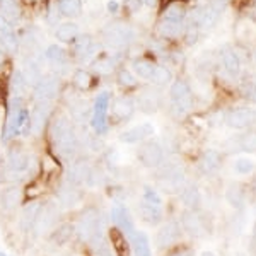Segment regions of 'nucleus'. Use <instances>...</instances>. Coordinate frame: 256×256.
Returning <instances> with one entry per match:
<instances>
[{"label":"nucleus","mask_w":256,"mask_h":256,"mask_svg":"<svg viewBox=\"0 0 256 256\" xmlns=\"http://www.w3.org/2000/svg\"><path fill=\"white\" fill-rule=\"evenodd\" d=\"M48 138L50 146L53 148V154L64 160L65 164L72 162L74 159L80 156L82 142L77 135L74 122L65 114H58V116L50 120Z\"/></svg>","instance_id":"obj_1"},{"label":"nucleus","mask_w":256,"mask_h":256,"mask_svg":"<svg viewBox=\"0 0 256 256\" xmlns=\"http://www.w3.org/2000/svg\"><path fill=\"white\" fill-rule=\"evenodd\" d=\"M38 171V159L20 146L9 147L0 162V184H22Z\"/></svg>","instance_id":"obj_2"},{"label":"nucleus","mask_w":256,"mask_h":256,"mask_svg":"<svg viewBox=\"0 0 256 256\" xmlns=\"http://www.w3.org/2000/svg\"><path fill=\"white\" fill-rule=\"evenodd\" d=\"M74 226H76L77 241L82 244H89V241L98 230H106L110 227L106 224V216H102L101 210L94 205H86L79 212Z\"/></svg>","instance_id":"obj_3"},{"label":"nucleus","mask_w":256,"mask_h":256,"mask_svg":"<svg viewBox=\"0 0 256 256\" xmlns=\"http://www.w3.org/2000/svg\"><path fill=\"white\" fill-rule=\"evenodd\" d=\"M159 188L164 193H178L186 186V176H184V168L178 160H164L162 166L159 168L156 174Z\"/></svg>","instance_id":"obj_4"},{"label":"nucleus","mask_w":256,"mask_h":256,"mask_svg":"<svg viewBox=\"0 0 256 256\" xmlns=\"http://www.w3.org/2000/svg\"><path fill=\"white\" fill-rule=\"evenodd\" d=\"M110 106H111L110 90H102V92H99L96 96V99H94V102H92L89 125H90V128H92L94 135H98V137L106 135L110 130V122H108Z\"/></svg>","instance_id":"obj_5"},{"label":"nucleus","mask_w":256,"mask_h":256,"mask_svg":"<svg viewBox=\"0 0 256 256\" xmlns=\"http://www.w3.org/2000/svg\"><path fill=\"white\" fill-rule=\"evenodd\" d=\"M169 99H171V110L176 116H184V114L192 111V89L184 80L178 79L172 82L171 89H169Z\"/></svg>","instance_id":"obj_6"},{"label":"nucleus","mask_w":256,"mask_h":256,"mask_svg":"<svg viewBox=\"0 0 256 256\" xmlns=\"http://www.w3.org/2000/svg\"><path fill=\"white\" fill-rule=\"evenodd\" d=\"M92 168H94L92 160L80 154L77 159H74L72 162L67 164V171H65V174H64V181L76 188H84Z\"/></svg>","instance_id":"obj_7"},{"label":"nucleus","mask_w":256,"mask_h":256,"mask_svg":"<svg viewBox=\"0 0 256 256\" xmlns=\"http://www.w3.org/2000/svg\"><path fill=\"white\" fill-rule=\"evenodd\" d=\"M22 108H24L22 96H10L9 102H7V116H6V123H4L2 137H0L4 146H9L10 142H14L19 137L18 114Z\"/></svg>","instance_id":"obj_8"},{"label":"nucleus","mask_w":256,"mask_h":256,"mask_svg":"<svg viewBox=\"0 0 256 256\" xmlns=\"http://www.w3.org/2000/svg\"><path fill=\"white\" fill-rule=\"evenodd\" d=\"M60 214H62V208L58 207V204H56L55 200L44 202L43 210H41V214L38 217V222H36L34 229H32L34 236L36 238H41V236L48 238V234L60 224V222H58L60 220Z\"/></svg>","instance_id":"obj_9"},{"label":"nucleus","mask_w":256,"mask_h":256,"mask_svg":"<svg viewBox=\"0 0 256 256\" xmlns=\"http://www.w3.org/2000/svg\"><path fill=\"white\" fill-rule=\"evenodd\" d=\"M102 36H104V44L108 48L122 50V48H126L128 44L134 41L135 31L132 30L130 26H126V24L114 22V24H110V26L104 28Z\"/></svg>","instance_id":"obj_10"},{"label":"nucleus","mask_w":256,"mask_h":256,"mask_svg":"<svg viewBox=\"0 0 256 256\" xmlns=\"http://www.w3.org/2000/svg\"><path fill=\"white\" fill-rule=\"evenodd\" d=\"M137 159L144 168L147 169H159L162 162L166 160V154H164L162 146L158 140H146L140 144L137 150Z\"/></svg>","instance_id":"obj_11"},{"label":"nucleus","mask_w":256,"mask_h":256,"mask_svg":"<svg viewBox=\"0 0 256 256\" xmlns=\"http://www.w3.org/2000/svg\"><path fill=\"white\" fill-rule=\"evenodd\" d=\"M26 192L20 184H4L0 188V212L6 216H12L24 205Z\"/></svg>","instance_id":"obj_12"},{"label":"nucleus","mask_w":256,"mask_h":256,"mask_svg":"<svg viewBox=\"0 0 256 256\" xmlns=\"http://www.w3.org/2000/svg\"><path fill=\"white\" fill-rule=\"evenodd\" d=\"M181 236H183V229H181L180 220L168 218L166 222L159 226L158 232L154 236V242L159 250H168V248L176 246L181 241Z\"/></svg>","instance_id":"obj_13"},{"label":"nucleus","mask_w":256,"mask_h":256,"mask_svg":"<svg viewBox=\"0 0 256 256\" xmlns=\"http://www.w3.org/2000/svg\"><path fill=\"white\" fill-rule=\"evenodd\" d=\"M44 202L41 198H31L26 204L20 207L19 217H18V229L19 232L22 234H30L34 229L36 222H38V217L43 210Z\"/></svg>","instance_id":"obj_14"},{"label":"nucleus","mask_w":256,"mask_h":256,"mask_svg":"<svg viewBox=\"0 0 256 256\" xmlns=\"http://www.w3.org/2000/svg\"><path fill=\"white\" fill-rule=\"evenodd\" d=\"M108 217L111 220V226L118 227V229L122 230V232L125 234L128 239L137 232V229H135L134 216H132V212L128 210V207L125 204H122V202H116V204L110 208V216Z\"/></svg>","instance_id":"obj_15"},{"label":"nucleus","mask_w":256,"mask_h":256,"mask_svg":"<svg viewBox=\"0 0 256 256\" xmlns=\"http://www.w3.org/2000/svg\"><path fill=\"white\" fill-rule=\"evenodd\" d=\"M60 92V77L53 76H43L41 80L36 84V88L32 89V98H34L36 102L44 101V102H53V99L58 96Z\"/></svg>","instance_id":"obj_16"},{"label":"nucleus","mask_w":256,"mask_h":256,"mask_svg":"<svg viewBox=\"0 0 256 256\" xmlns=\"http://www.w3.org/2000/svg\"><path fill=\"white\" fill-rule=\"evenodd\" d=\"M82 198H84L82 188H76V186H72V184H67L65 181L55 192V202L58 204V207L62 210L76 208L77 205L82 204Z\"/></svg>","instance_id":"obj_17"},{"label":"nucleus","mask_w":256,"mask_h":256,"mask_svg":"<svg viewBox=\"0 0 256 256\" xmlns=\"http://www.w3.org/2000/svg\"><path fill=\"white\" fill-rule=\"evenodd\" d=\"M52 114H53L52 102H44V101L36 102L34 108L31 111V135L40 137L41 132L44 130V126L52 120Z\"/></svg>","instance_id":"obj_18"},{"label":"nucleus","mask_w":256,"mask_h":256,"mask_svg":"<svg viewBox=\"0 0 256 256\" xmlns=\"http://www.w3.org/2000/svg\"><path fill=\"white\" fill-rule=\"evenodd\" d=\"M227 126L234 130H246L256 125V111L253 108H238L232 110L226 118Z\"/></svg>","instance_id":"obj_19"},{"label":"nucleus","mask_w":256,"mask_h":256,"mask_svg":"<svg viewBox=\"0 0 256 256\" xmlns=\"http://www.w3.org/2000/svg\"><path fill=\"white\" fill-rule=\"evenodd\" d=\"M180 224L183 232H186L190 238L198 239L205 236V224L195 210H184L180 217Z\"/></svg>","instance_id":"obj_20"},{"label":"nucleus","mask_w":256,"mask_h":256,"mask_svg":"<svg viewBox=\"0 0 256 256\" xmlns=\"http://www.w3.org/2000/svg\"><path fill=\"white\" fill-rule=\"evenodd\" d=\"M106 236H108L111 251H113L114 256H130L132 254V248H130V241L118 227L110 226L108 230H106Z\"/></svg>","instance_id":"obj_21"},{"label":"nucleus","mask_w":256,"mask_h":256,"mask_svg":"<svg viewBox=\"0 0 256 256\" xmlns=\"http://www.w3.org/2000/svg\"><path fill=\"white\" fill-rule=\"evenodd\" d=\"M154 135V126L150 123H142V125H137L134 128H128V130L123 132L120 135V140L123 144H128V146H137V144H142L148 140Z\"/></svg>","instance_id":"obj_22"},{"label":"nucleus","mask_w":256,"mask_h":256,"mask_svg":"<svg viewBox=\"0 0 256 256\" xmlns=\"http://www.w3.org/2000/svg\"><path fill=\"white\" fill-rule=\"evenodd\" d=\"M135 106L146 114H154L160 108V94L156 89H144L135 99Z\"/></svg>","instance_id":"obj_23"},{"label":"nucleus","mask_w":256,"mask_h":256,"mask_svg":"<svg viewBox=\"0 0 256 256\" xmlns=\"http://www.w3.org/2000/svg\"><path fill=\"white\" fill-rule=\"evenodd\" d=\"M74 238H76V226H74V222H60L48 234V242L55 248H62L68 244Z\"/></svg>","instance_id":"obj_24"},{"label":"nucleus","mask_w":256,"mask_h":256,"mask_svg":"<svg viewBox=\"0 0 256 256\" xmlns=\"http://www.w3.org/2000/svg\"><path fill=\"white\" fill-rule=\"evenodd\" d=\"M138 217L142 222H146L147 226H160L164 222V210L162 207H156V205H150L147 202L140 200L138 202V207H137Z\"/></svg>","instance_id":"obj_25"},{"label":"nucleus","mask_w":256,"mask_h":256,"mask_svg":"<svg viewBox=\"0 0 256 256\" xmlns=\"http://www.w3.org/2000/svg\"><path fill=\"white\" fill-rule=\"evenodd\" d=\"M0 41L7 52L16 53L19 50V38L14 31V26L2 16H0Z\"/></svg>","instance_id":"obj_26"},{"label":"nucleus","mask_w":256,"mask_h":256,"mask_svg":"<svg viewBox=\"0 0 256 256\" xmlns=\"http://www.w3.org/2000/svg\"><path fill=\"white\" fill-rule=\"evenodd\" d=\"M135 110V99L128 98V96H120L116 101L113 102V116L118 122H128L132 116H134Z\"/></svg>","instance_id":"obj_27"},{"label":"nucleus","mask_w":256,"mask_h":256,"mask_svg":"<svg viewBox=\"0 0 256 256\" xmlns=\"http://www.w3.org/2000/svg\"><path fill=\"white\" fill-rule=\"evenodd\" d=\"M220 64L222 68L226 70V74L229 77H238L241 72V60H239L238 53L232 48H222L220 52Z\"/></svg>","instance_id":"obj_28"},{"label":"nucleus","mask_w":256,"mask_h":256,"mask_svg":"<svg viewBox=\"0 0 256 256\" xmlns=\"http://www.w3.org/2000/svg\"><path fill=\"white\" fill-rule=\"evenodd\" d=\"M128 241H130L132 254L134 256H152L150 239H148V236L144 230H137Z\"/></svg>","instance_id":"obj_29"},{"label":"nucleus","mask_w":256,"mask_h":256,"mask_svg":"<svg viewBox=\"0 0 256 256\" xmlns=\"http://www.w3.org/2000/svg\"><path fill=\"white\" fill-rule=\"evenodd\" d=\"M217 20H218V12L214 10L210 6H207V7H202V9H198L195 12L193 22H195L200 30H212V28L216 26Z\"/></svg>","instance_id":"obj_30"},{"label":"nucleus","mask_w":256,"mask_h":256,"mask_svg":"<svg viewBox=\"0 0 256 256\" xmlns=\"http://www.w3.org/2000/svg\"><path fill=\"white\" fill-rule=\"evenodd\" d=\"M180 196H181V202L183 205L186 207V210H196L200 208L202 205V193L195 184H186L183 190L180 192Z\"/></svg>","instance_id":"obj_31"},{"label":"nucleus","mask_w":256,"mask_h":256,"mask_svg":"<svg viewBox=\"0 0 256 256\" xmlns=\"http://www.w3.org/2000/svg\"><path fill=\"white\" fill-rule=\"evenodd\" d=\"M218 168H220V154H218L216 148H207V150L202 154L200 171L204 172V174H214Z\"/></svg>","instance_id":"obj_32"},{"label":"nucleus","mask_w":256,"mask_h":256,"mask_svg":"<svg viewBox=\"0 0 256 256\" xmlns=\"http://www.w3.org/2000/svg\"><path fill=\"white\" fill-rule=\"evenodd\" d=\"M229 144H232L234 147H230L229 150H244V152H256V132H248L239 137H234L229 140Z\"/></svg>","instance_id":"obj_33"},{"label":"nucleus","mask_w":256,"mask_h":256,"mask_svg":"<svg viewBox=\"0 0 256 256\" xmlns=\"http://www.w3.org/2000/svg\"><path fill=\"white\" fill-rule=\"evenodd\" d=\"M226 200L232 208H236V210L244 208L246 195H244V190L241 188V184H236V183L229 184L226 190Z\"/></svg>","instance_id":"obj_34"},{"label":"nucleus","mask_w":256,"mask_h":256,"mask_svg":"<svg viewBox=\"0 0 256 256\" xmlns=\"http://www.w3.org/2000/svg\"><path fill=\"white\" fill-rule=\"evenodd\" d=\"M22 76H24V79H26V84L30 86V88L34 89L36 88V84L41 80V65H40V62L38 60H34V58H30L24 64V68H22Z\"/></svg>","instance_id":"obj_35"},{"label":"nucleus","mask_w":256,"mask_h":256,"mask_svg":"<svg viewBox=\"0 0 256 256\" xmlns=\"http://www.w3.org/2000/svg\"><path fill=\"white\" fill-rule=\"evenodd\" d=\"M20 6L18 0H0V16L4 19H7L10 24H14L16 20L20 19Z\"/></svg>","instance_id":"obj_36"},{"label":"nucleus","mask_w":256,"mask_h":256,"mask_svg":"<svg viewBox=\"0 0 256 256\" xmlns=\"http://www.w3.org/2000/svg\"><path fill=\"white\" fill-rule=\"evenodd\" d=\"M159 34L162 38H168V40H172V38H178L181 32L184 31V24L183 22H176V20H168V19H162L158 28Z\"/></svg>","instance_id":"obj_37"},{"label":"nucleus","mask_w":256,"mask_h":256,"mask_svg":"<svg viewBox=\"0 0 256 256\" xmlns=\"http://www.w3.org/2000/svg\"><path fill=\"white\" fill-rule=\"evenodd\" d=\"M154 68H156V64L147 58H140V60H135L134 65H132V72H134L135 77H140L144 80H148L150 76L154 74Z\"/></svg>","instance_id":"obj_38"},{"label":"nucleus","mask_w":256,"mask_h":256,"mask_svg":"<svg viewBox=\"0 0 256 256\" xmlns=\"http://www.w3.org/2000/svg\"><path fill=\"white\" fill-rule=\"evenodd\" d=\"M74 41H76V53H77L79 58L86 60V58H89V56L94 55L92 38H90L89 34H79Z\"/></svg>","instance_id":"obj_39"},{"label":"nucleus","mask_w":256,"mask_h":256,"mask_svg":"<svg viewBox=\"0 0 256 256\" xmlns=\"http://www.w3.org/2000/svg\"><path fill=\"white\" fill-rule=\"evenodd\" d=\"M56 40L62 41V43H68V41H74L79 36V26L76 22H64L56 28Z\"/></svg>","instance_id":"obj_40"},{"label":"nucleus","mask_w":256,"mask_h":256,"mask_svg":"<svg viewBox=\"0 0 256 256\" xmlns=\"http://www.w3.org/2000/svg\"><path fill=\"white\" fill-rule=\"evenodd\" d=\"M28 89L26 79L22 76V70L18 68L12 72L10 76V82H9V90H10V96H22Z\"/></svg>","instance_id":"obj_41"},{"label":"nucleus","mask_w":256,"mask_h":256,"mask_svg":"<svg viewBox=\"0 0 256 256\" xmlns=\"http://www.w3.org/2000/svg\"><path fill=\"white\" fill-rule=\"evenodd\" d=\"M184 18H186V9L181 2H171L162 16V19L176 20V22H184Z\"/></svg>","instance_id":"obj_42"},{"label":"nucleus","mask_w":256,"mask_h":256,"mask_svg":"<svg viewBox=\"0 0 256 256\" xmlns=\"http://www.w3.org/2000/svg\"><path fill=\"white\" fill-rule=\"evenodd\" d=\"M58 10L60 16H65V18H77L80 16L82 2L80 0H58Z\"/></svg>","instance_id":"obj_43"},{"label":"nucleus","mask_w":256,"mask_h":256,"mask_svg":"<svg viewBox=\"0 0 256 256\" xmlns=\"http://www.w3.org/2000/svg\"><path fill=\"white\" fill-rule=\"evenodd\" d=\"M171 79H172L171 70H169L168 67H164V65H156L154 74L150 76L148 82L154 84V86H158V88H162V86H168L169 82H171Z\"/></svg>","instance_id":"obj_44"},{"label":"nucleus","mask_w":256,"mask_h":256,"mask_svg":"<svg viewBox=\"0 0 256 256\" xmlns=\"http://www.w3.org/2000/svg\"><path fill=\"white\" fill-rule=\"evenodd\" d=\"M44 58H46L53 67H62V65H65L67 56H65V52L60 46L52 44V46H48V50L44 52Z\"/></svg>","instance_id":"obj_45"},{"label":"nucleus","mask_w":256,"mask_h":256,"mask_svg":"<svg viewBox=\"0 0 256 256\" xmlns=\"http://www.w3.org/2000/svg\"><path fill=\"white\" fill-rule=\"evenodd\" d=\"M142 200L147 202L150 205H156V207H162L164 205V200H162V195L158 192V188L150 186V184H144L142 188Z\"/></svg>","instance_id":"obj_46"},{"label":"nucleus","mask_w":256,"mask_h":256,"mask_svg":"<svg viewBox=\"0 0 256 256\" xmlns=\"http://www.w3.org/2000/svg\"><path fill=\"white\" fill-rule=\"evenodd\" d=\"M74 86L80 90V92H86L92 88V76L88 72V70H77L74 74Z\"/></svg>","instance_id":"obj_47"},{"label":"nucleus","mask_w":256,"mask_h":256,"mask_svg":"<svg viewBox=\"0 0 256 256\" xmlns=\"http://www.w3.org/2000/svg\"><path fill=\"white\" fill-rule=\"evenodd\" d=\"M114 68V58H110V56H104V58H99L94 62V72L99 74V76H108V74L113 72Z\"/></svg>","instance_id":"obj_48"},{"label":"nucleus","mask_w":256,"mask_h":256,"mask_svg":"<svg viewBox=\"0 0 256 256\" xmlns=\"http://www.w3.org/2000/svg\"><path fill=\"white\" fill-rule=\"evenodd\" d=\"M254 162L248 158H239L234 164V169H236L238 174H251L254 171Z\"/></svg>","instance_id":"obj_49"},{"label":"nucleus","mask_w":256,"mask_h":256,"mask_svg":"<svg viewBox=\"0 0 256 256\" xmlns=\"http://www.w3.org/2000/svg\"><path fill=\"white\" fill-rule=\"evenodd\" d=\"M118 84L123 86V88H134L137 84V77L126 68H122L118 72Z\"/></svg>","instance_id":"obj_50"},{"label":"nucleus","mask_w":256,"mask_h":256,"mask_svg":"<svg viewBox=\"0 0 256 256\" xmlns=\"http://www.w3.org/2000/svg\"><path fill=\"white\" fill-rule=\"evenodd\" d=\"M241 96L246 99V101L256 104V84L254 82H244L241 86Z\"/></svg>","instance_id":"obj_51"},{"label":"nucleus","mask_w":256,"mask_h":256,"mask_svg":"<svg viewBox=\"0 0 256 256\" xmlns=\"http://www.w3.org/2000/svg\"><path fill=\"white\" fill-rule=\"evenodd\" d=\"M184 32H186V44H195L198 41V34H200V28L192 20L190 26L184 30Z\"/></svg>","instance_id":"obj_52"},{"label":"nucleus","mask_w":256,"mask_h":256,"mask_svg":"<svg viewBox=\"0 0 256 256\" xmlns=\"http://www.w3.org/2000/svg\"><path fill=\"white\" fill-rule=\"evenodd\" d=\"M123 6L126 7L128 12H138L140 9H142V0H125V4Z\"/></svg>","instance_id":"obj_53"},{"label":"nucleus","mask_w":256,"mask_h":256,"mask_svg":"<svg viewBox=\"0 0 256 256\" xmlns=\"http://www.w3.org/2000/svg\"><path fill=\"white\" fill-rule=\"evenodd\" d=\"M208 6L212 7L214 10H217L218 14H220V12L227 7V0H210Z\"/></svg>","instance_id":"obj_54"},{"label":"nucleus","mask_w":256,"mask_h":256,"mask_svg":"<svg viewBox=\"0 0 256 256\" xmlns=\"http://www.w3.org/2000/svg\"><path fill=\"white\" fill-rule=\"evenodd\" d=\"M106 9H108L111 14H116L118 9H120V4L116 2V0H110V2L106 4Z\"/></svg>","instance_id":"obj_55"},{"label":"nucleus","mask_w":256,"mask_h":256,"mask_svg":"<svg viewBox=\"0 0 256 256\" xmlns=\"http://www.w3.org/2000/svg\"><path fill=\"white\" fill-rule=\"evenodd\" d=\"M168 256H188V251H186V250H180V248H176V250L169 251Z\"/></svg>","instance_id":"obj_56"},{"label":"nucleus","mask_w":256,"mask_h":256,"mask_svg":"<svg viewBox=\"0 0 256 256\" xmlns=\"http://www.w3.org/2000/svg\"><path fill=\"white\" fill-rule=\"evenodd\" d=\"M142 4H146L148 7H154L156 4H158V0H142Z\"/></svg>","instance_id":"obj_57"},{"label":"nucleus","mask_w":256,"mask_h":256,"mask_svg":"<svg viewBox=\"0 0 256 256\" xmlns=\"http://www.w3.org/2000/svg\"><path fill=\"white\" fill-rule=\"evenodd\" d=\"M4 64H6V55H4V52L0 50V67H2Z\"/></svg>","instance_id":"obj_58"},{"label":"nucleus","mask_w":256,"mask_h":256,"mask_svg":"<svg viewBox=\"0 0 256 256\" xmlns=\"http://www.w3.org/2000/svg\"><path fill=\"white\" fill-rule=\"evenodd\" d=\"M253 248L256 250V222H254V227H253Z\"/></svg>","instance_id":"obj_59"},{"label":"nucleus","mask_w":256,"mask_h":256,"mask_svg":"<svg viewBox=\"0 0 256 256\" xmlns=\"http://www.w3.org/2000/svg\"><path fill=\"white\" fill-rule=\"evenodd\" d=\"M200 256H217V254L214 253V251H204V253H202Z\"/></svg>","instance_id":"obj_60"},{"label":"nucleus","mask_w":256,"mask_h":256,"mask_svg":"<svg viewBox=\"0 0 256 256\" xmlns=\"http://www.w3.org/2000/svg\"><path fill=\"white\" fill-rule=\"evenodd\" d=\"M0 256H9V254H7L6 251H2V250H0Z\"/></svg>","instance_id":"obj_61"},{"label":"nucleus","mask_w":256,"mask_h":256,"mask_svg":"<svg viewBox=\"0 0 256 256\" xmlns=\"http://www.w3.org/2000/svg\"><path fill=\"white\" fill-rule=\"evenodd\" d=\"M253 186H254V195H256V178H254V181H253Z\"/></svg>","instance_id":"obj_62"},{"label":"nucleus","mask_w":256,"mask_h":256,"mask_svg":"<svg viewBox=\"0 0 256 256\" xmlns=\"http://www.w3.org/2000/svg\"><path fill=\"white\" fill-rule=\"evenodd\" d=\"M238 256H246V254H242V253H239V254H238Z\"/></svg>","instance_id":"obj_63"},{"label":"nucleus","mask_w":256,"mask_h":256,"mask_svg":"<svg viewBox=\"0 0 256 256\" xmlns=\"http://www.w3.org/2000/svg\"><path fill=\"white\" fill-rule=\"evenodd\" d=\"M12 256H14V254H12Z\"/></svg>","instance_id":"obj_64"}]
</instances>
